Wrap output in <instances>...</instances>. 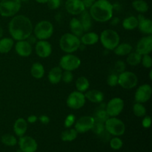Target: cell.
<instances>
[{
    "instance_id": "cell-1",
    "label": "cell",
    "mask_w": 152,
    "mask_h": 152,
    "mask_svg": "<svg viewBox=\"0 0 152 152\" xmlns=\"http://www.w3.org/2000/svg\"><path fill=\"white\" fill-rule=\"evenodd\" d=\"M9 32L13 39L25 40L33 32V25L31 20L23 15L16 16L9 24Z\"/></svg>"
},
{
    "instance_id": "cell-2",
    "label": "cell",
    "mask_w": 152,
    "mask_h": 152,
    "mask_svg": "<svg viewBox=\"0 0 152 152\" xmlns=\"http://www.w3.org/2000/svg\"><path fill=\"white\" fill-rule=\"evenodd\" d=\"M113 10L114 6L108 0H97L90 7L89 13L96 22H105L112 18Z\"/></svg>"
},
{
    "instance_id": "cell-3",
    "label": "cell",
    "mask_w": 152,
    "mask_h": 152,
    "mask_svg": "<svg viewBox=\"0 0 152 152\" xmlns=\"http://www.w3.org/2000/svg\"><path fill=\"white\" fill-rule=\"evenodd\" d=\"M81 42L78 37L73 34H65L59 40V46L64 52L72 53L80 48Z\"/></svg>"
},
{
    "instance_id": "cell-4",
    "label": "cell",
    "mask_w": 152,
    "mask_h": 152,
    "mask_svg": "<svg viewBox=\"0 0 152 152\" xmlns=\"http://www.w3.org/2000/svg\"><path fill=\"white\" fill-rule=\"evenodd\" d=\"M100 41L103 47L107 50H114L120 44V36L117 31L107 29L102 31L101 34Z\"/></svg>"
},
{
    "instance_id": "cell-5",
    "label": "cell",
    "mask_w": 152,
    "mask_h": 152,
    "mask_svg": "<svg viewBox=\"0 0 152 152\" xmlns=\"http://www.w3.org/2000/svg\"><path fill=\"white\" fill-rule=\"evenodd\" d=\"M105 129L111 135L120 137L124 134L126 126L120 119L116 117H109L105 123Z\"/></svg>"
},
{
    "instance_id": "cell-6",
    "label": "cell",
    "mask_w": 152,
    "mask_h": 152,
    "mask_svg": "<svg viewBox=\"0 0 152 152\" xmlns=\"http://www.w3.org/2000/svg\"><path fill=\"white\" fill-rule=\"evenodd\" d=\"M0 15L4 17L14 16L21 8L20 0H1Z\"/></svg>"
},
{
    "instance_id": "cell-7",
    "label": "cell",
    "mask_w": 152,
    "mask_h": 152,
    "mask_svg": "<svg viewBox=\"0 0 152 152\" xmlns=\"http://www.w3.org/2000/svg\"><path fill=\"white\" fill-rule=\"evenodd\" d=\"M53 33V26L49 21L43 20L37 24L34 28V34L37 39L45 40L50 38Z\"/></svg>"
},
{
    "instance_id": "cell-8",
    "label": "cell",
    "mask_w": 152,
    "mask_h": 152,
    "mask_svg": "<svg viewBox=\"0 0 152 152\" xmlns=\"http://www.w3.org/2000/svg\"><path fill=\"white\" fill-rule=\"evenodd\" d=\"M137 83V77L133 72L123 71L118 76V84L125 89H132L136 87Z\"/></svg>"
},
{
    "instance_id": "cell-9",
    "label": "cell",
    "mask_w": 152,
    "mask_h": 152,
    "mask_svg": "<svg viewBox=\"0 0 152 152\" xmlns=\"http://www.w3.org/2000/svg\"><path fill=\"white\" fill-rule=\"evenodd\" d=\"M80 65H81V61L80 58L71 53L63 56L59 61L60 68L65 71H73L77 69Z\"/></svg>"
},
{
    "instance_id": "cell-10",
    "label": "cell",
    "mask_w": 152,
    "mask_h": 152,
    "mask_svg": "<svg viewBox=\"0 0 152 152\" xmlns=\"http://www.w3.org/2000/svg\"><path fill=\"white\" fill-rule=\"evenodd\" d=\"M67 105L71 109H80L84 106L86 103V96L83 92L73 91L68 96L66 101Z\"/></svg>"
},
{
    "instance_id": "cell-11",
    "label": "cell",
    "mask_w": 152,
    "mask_h": 152,
    "mask_svg": "<svg viewBox=\"0 0 152 152\" xmlns=\"http://www.w3.org/2000/svg\"><path fill=\"white\" fill-rule=\"evenodd\" d=\"M124 108V101L120 97L111 99L105 106V110L108 116L111 117H117L121 114Z\"/></svg>"
},
{
    "instance_id": "cell-12",
    "label": "cell",
    "mask_w": 152,
    "mask_h": 152,
    "mask_svg": "<svg viewBox=\"0 0 152 152\" xmlns=\"http://www.w3.org/2000/svg\"><path fill=\"white\" fill-rule=\"evenodd\" d=\"M95 120L91 116H83L80 117L75 123V129L78 133H86L91 130Z\"/></svg>"
},
{
    "instance_id": "cell-13",
    "label": "cell",
    "mask_w": 152,
    "mask_h": 152,
    "mask_svg": "<svg viewBox=\"0 0 152 152\" xmlns=\"http://www.w3.org/2000/svg\"><path fill=\"white\" fill-rule=\"evenodd\" d=\"M19 145L22 152H36L38 148L37 141L29 136L20 137Z\"/></svg>"
},
{
    "instance_id": "cell-14",
    "label": "cell",
    "mask_w": 152,
    "mask_h": 152,
    "mask_svg": "<svg viewBox=\"0 0 152 152\" xmlns=\"http://www.w3.org/2000/svg\"><path fill=\"white\" fill-rule=\"evenodd\" d=\"M152 94V89L150 85L144 84L140 86L135 93V100L137 102L144 103L148 102Z\"/></svg>"
},
{
    "instance_id": "cell-15",
    "label": "cell",
    "mask_w": 152,
    "mask_h": 152,
    "mask_svg": "<svg viewBox=\"0 0 152 152\" xmlns=\"http://www.w3.org/2000/svg\"><path fill=\"white\" fill-rule=\"evenodd\" d=\"M152 50V37L151 35L144 37L138 42L137 45L136 51L142 56L149 54Z\"/></svg>"
},
{
    "instance_id": "cell-16",
    "label": "cell",
    "mask_w": 152,
    "mask_h": 152,
    "mask_svg": "<svg viewBox=\"0 0 152 152\" xmlns=\"http://www.w3.org/2000/svg\"><path fill=\"white\" fill-rule=\"evenodd\" d=\"M65 9L71 14L80 15L86 10V7L81 0H67Z\"/></svg>"
},
{
    "instance_id": "cell-17",
    "label": "cell",
    "mask_w": 152,
    "mask_h": 152,
    "mask_svg": "<svg viewBox=\"0 0 152 152\" xmlns=\"http://www.w3.org/2000/svg\"><path fill=\"white\" fill-rule=\"evenodd\" d=\"M36 53L39 57L47 58L51 54V45L45 40H39L37 42L35 47Z\"/></svg>"
},
{
    "instance_id": "cell-18",
    "label": "cell",
    "mask_w": 152,
    "mask_h": 152,
    "mask_svg": "<svg viewBox=\"0 0 152 152\" xmlns=\"http://www.w3.org/2000/svg\"><path fill=\"white\" fill-rule=\"evenodd\" d=\"M15 49H16V53L19 56H24V57L30 56L32 53V45L25 40L18 41L15 45Z\"/></svg>"
},
{
    "instance_id": "cell-19",
    "label": "cell",
    "mask_w": 152,
    "mask_h": 152,
    "mask_svg": "<svg viewBox=\"0 0 152 152\" xmlns=\"http://www.w3.org/2000/svg\"><path fill=\"white\" fill-rule=\"evenodd\" d=\"M139 30L145 34L151 35L152 34V22L151 19H146L142 14H139L137 17Z\"/></svg>"
},
{
    "instance_id": "cell-20",
    "label": "cell",
    "mask_w": 152,
    "mask_h": 152,
    "mask_svg": "<svg viewBox=\"0 0 152 152\" xmlns=\"http://www.w3.org/2000/svg\"><path fill=\"white\" fill-rule=\"evenodd\" d=\"M86 99H88L90 102L94 103H100L104 99V94L99 90H90L86 91L85 94Z\"/></svg>"
},
{
    "instance_id": "cell-21",
    "label": "cell",
    "mask_w": 152,
    "mask_h": 152,
    "mask_svg": "<svg viewBox=\"0 0 152 152\" xmlns=\"http://www.w3.org/2000/svg\"><path fill=\"white\" fill-rule=\"evenodd\" d=\"M27 130H28V123L26 120L23 118L17 119L13 125L14 133L20 137L25 135Z\"/></svg>"
},
{
    "instance_id": "cell-22",
    "label": "cell",
    "mask_w": 152,
    "mask_h": 152,
    "mask_svg": "<svg viewBox=\"0 0 152 152\" xmlns=\"http://www.w3.org/2000/svg\"><path fill=\"white\" fill-rule=\"evenodd\" d=\"M62 69L60 67H54L48 74V80L51 84H58L62 80Z\"/></svg>"
},
{
    "instance_id": "cell-23",
    "label": "cell",
    "mask_w": 152,
    "mask_h": 152,
    "mask_svg": "<svg viewBox=\"0 0 152 152\" xmlns=\"http://www.w3.org/2000/svg\"><path fill=\"white\" fill-rule=\"evenodd\" d=\"M99 41V36L95 32H88L83 34L81 37V42L84 45H92L96 44Z\"/></svg>"
},
{
    "instance_id": "cell-24",
    "label": "cell",
    "mask_w": 152,
    "mask_h": 152,
    "mask_svg": "<svg viewBox=\"0 0 152 152\" xmlns=\"http://www.w3.org/2000/svg\"><path fill=\"white\" fill-rule=\"evenodd\" d=\"M81 14V16L80 18V21L83 25L84 32H88L92 28V18L89 12L86 11V10L83 12Z\"/></svg>"
},
{
    "instance_id": "cell-25",
    "label": "cell",
    "mask_w": 152,
    "mask_h": 152,
    "mask_svg": "<svg viewBox=\"0 0 152 152\" xmlns=\"http://www.w3.org/2000/svg\"><path fill=\"white\" fill-rule=\"evenodd\" d=\"M70 28H71L72 34L78 37L83 36V33H84L83 25H82L80 19H77V18H73L71 19L70 22Z\"/></svg>"
},
{
    "instance_id": "cell-26",
    "label": "cell",
    "mask_w": 152,
    "mask_h": 152,
    "mask_svg": "<svg viewBox=\"0 0 152 152\" xmlns=\"http://www.w3.org/2000/svg\"><path fill=\"white\" fill-rule=\"evenodd\" d=\"M31 74L32 77L36 79L42 78L45 74L44 66L39 62H36L33 64L31 69Z\"/></svg>"
},
{
    "instance_id": "cell-27",
    "label": "cell",
    "mask_w": 152,
    "mask_h": 152,
    "mask_svg": "<svg viewBox=\"0 0 152 152\" xmlns=\"http://www.w3.org/2000/svg\"><path fill=\"white\" fill-rule=\"evenodd\" d=\"M13 40L10 38H3L0 39V53H7L10 51L13 48Z\"/></svg>"
},
{
    "instance_id": "cell-28",
    "label": "cell",
    "mask_w": 152,
    "mask_h": 152,
    "mask_svg": "<svg viewBox=\"0 0 152 152\" xmlns=\"http://www.w3.org/2000/svg\"><path fill=\"white\" fill-rule=\"evenodd\" d=\"M114 50V53L118 56H126L132 52V46L129 43H123V44L118 45Z\"/></svg>"
},
{
    "instance_id": "cell-29",
    "label": "cell",
    "mask_w": 152,
    "mask_h": 152,
    "mask_svg": "<svg viewBox=\"0 0 152 152\" xmlns=\"http://www.w3.org/2000/svg\"><path fill=\"white\" fill-rule=\"evenodd\" d=\"M77 135L78 132L76 131L75 129H67L62 133L61 139L64 142H71L77 137Z\"/></svg>"
},
{
    "instance_id": "cell-30",
    "label": "cell",
    "mask_w": 152,
    "mask_h": 152,
    "mask_svg": "<svg viewBox=\"0 0 152 152\" xmlns=\"http://www.w3.org/2000/svg\"><path fill=\"white\" fill-rule=\"evenodd\" d=\"M123 26L126 30L132 31L135 29L138 26V20L137 18L134 16H129L126 18L123 22Z\"/></svg>"
},
{
    "instance_id": "cell-31",
    "label": "cell",
    "mask_w": 152,
    "mask_h": 152,
    "mask_svg": "<svg viewBox=\"0 0 152 152\" xmlns=\"http://www.w3.org/2000/svg\"><path fill=\"white\" fill-rule=\"evenodd\" d=\"M90 86L88 80L86 77H80L76 81V87L78 91L85 92Z\"/></svg>"
},
{
    "instance_id": "cell-32",
    "label": "cell",
    "mask_w": 152,
    "mask_h": 152,
    "mask_svg": "<svg viewBox=\"0 0 152 152\" xmlns=\"http://www.w3.org/2000/svg\"><path fill=\"white\" fill-rule=\"evenodd\" d=\"M94 119L95 122H99V123H105V121L109 118L108 113H107L105 108H99V110L95 112L94 117H93Z\"/></svg>"
},
{
    "instance_id": "cell-33",
    "label": "cell",
    "mask_w": 152,
    "mask_h": 152,
    "mask_svg": "<svg viewBox=\"0 0 152 152\" xmlns=\"http://www.w3.org/2000/svg\"><path fill=\"white\" fill-rule=\"evenodd\" d=\"M132 6L137 11L142 13L148 11L149 8L148 3L144 0H135L132 2Z\"/></svg>"
},
{
    "instance_id": "cell-34",
    "label": "cell",
    "mask_w": 152,
    "mask_h": 152,
    "mask_svg": "<svg viewBox=\"0 0 152 152\" xmlns=\"http://www.w3.org/2000/svg\"><path fill=\"white\" fill-rule=\"evenodd\" d=\"M129 56L127 57V62L129 65H132V66H136L139 65L141 62L142 59V55L140 54L137 52H131L129 53Z\"/></svg>"
},
{
    "instance_id": "cell-35",
    "label": "cell",
    "mask_w": 152,
    "mask_h": 152,
    "mask_svg": "<svg viewBox=\"0 0 152 152\" xmlns=\"http://www.w3.org/2000/svg\"><path fill=\"white\" fill-rule=\"evenodd\" d=\"M1 141L4 145L7 146H14L17 143L16 138L13 135L10 134H6L3 135L1 138Z\"/></svg>"
},
{
    "instance_id": "cell-36",
    "label": "cell",
    "mask_w": 152,
    "mask_h": 152,
    "mask_svg": "<svg viewBox=\"0 0 152 152\" xmlns=\"http://www.w3.org/2000/svg\"><path fill=\"white\" fill-rule=\"evenodd\" d=\"M133 112L135 116L138 117H142L146 114V108L142 103L137 102L133 106Z\"/></svg>"
},
{
    "instance_id": "cell-37",
    "label": "cell",
    "mask_w": 152,
    "mask_h": 152,
    "mask_svg": "<svg viewBox=\"0 0 152 152\" xmlns=\"http://www.w3.org/2000/svg\"><path fill=\"white\" fill-rule=\"evenodd\" d=\"M123 142L120 138L115 137L110 140V145L111 148L114 150H119L123 147Z\"/></svg>"
},
{
    "instance_id": "cell-38",
    "label": "cell",
    "mask_w": 152,
    "mask_h": 152,
    "mask_svg": "<svg viewBox=\"0 0 152 152\" xmlns=\"http://www.w3.org/2000/svg\"><path fill=\"white\" fill-rule=\"evenodd\" d=\"M91 130L94 132L96 134L99 135L105 130V123H99V122H95L94 124L93 127H92Z\"/></svg>"
},
{
    "instance_id": "cell-39",
    "label": "cell",
    "mask_w": 152,
    "mask_h": 152,
    "mask_svg": "<svg viewBox=\"0 0 152 152\" xmlns=\"http://www.w3.org/2000/svg\"><path fill=\"white\" fill-rule=\"evenodd\" d=\"M107 83L111 87H114L118 84V76L115 74H110L107 79Z\"/></svg>"
},
{
    "instance_id": "cell-40",
    "label": "cell",
    "mask_w": 152,
    "mask_h": 152,
    "mask_svg": "<svg viewBox=\"0 0 152 152\" xmlns=\"http://www.w3.org/2000/svg\"><path fill=\"white\" fill-rule=\"evenodd\" d=\"M73 79H74V76H73L71 71H65L64 72H62V80L65 83H67V84L71 83L73 81Z\"/></svg>"
},
{
    "instance_id": "cell-41",
    "label": "cell",
    "mask_w": 152,
    "mask_h": 152,
    "mask_svg": "<svg viewBox=\"0 0 152 152\" xmlns=\"http://www.w3.org/2000/svg\"><path fill=\"white\" fill-rule=\"evenodd\" d=\"M142 65L146 68H150L152 66V59L151 56L149 54H145L142 56V59H141Z\"/></svg>"
},
{
    "instance_id": "cell-42",
    "label": "cell",
    "mask_w": 152,
    "mask_h": 152,
    "mask_svg": "<svg viewBox=\"0 0 152 152\" xmlns=\"http://www.w3.org/2000/svg\"><path fill=\"white\" fill-rule=\"evenodd\" d=\"M75 120H76V117L74 114H68L65 120V123H64L65 127L66 128V129H69V128H71V126L74 125V122H75Z\"/></svg>"
},
{
    "instance_id": "cell-43",
    "label": "cell",
    "mask_w": 152,
    "mask_h": 152,
    "mask_svg": "<svg viewBox=\"0 0 152 152\" xmlns=\"http://www.w3.org/2000/svg\"><path fill=\"white\" fill-rule=\"evenodd\" d=\"M126 67V64H125V62H123V61L118 60L116 62L115 65H114V70H115L117 73L121 74L123 71H125Z\"/></svg>"
},
{
    "instance_id": "cell-44",
    "label": "cell",
    "mask_w": 152,
    "mask_h": 152,
    "mask_svg": "<svg viewBox=\"0 0 152 152\" xmlns=\"http://www.w3.org/2000/svg\"><path fill=\"white\" fill-rule=\"evenodd\" d=\"M47 4L50 10H56L60 6L61 0H48Z\"/></svg>"
},
{
    "instance_id": "cell-45",
    "label": "cell",
    "mask_w": 152,
    "mask_h": 152,
    "mask_svg": "<svg viewBox=\"0 0 152 152\" xmlns=\"http://www.w3.org/2000/svg\"><path fill=\"white\" fill-rule=\"evenodd\" d=\"M151 119L150 116H145L144 119L142 120V125L145 129H148L151 126Z\"/></svg>"
},
{
    "instance_id": "cell-46",
    "label": "cell",
    "mask_w": 152,
    "mask_h": 152,
    "mask_svg": "<svg viewBox=\"0 0 152 152\" xmlns=\"http://www.w3.org/2000/svg\"><path fill=\"white\" fill-rule=\"evenodd\" d=\"M86 8H90L96 0H81Z\"/></svg>"
},
{
    "instance_id": "cell-47",
    "label": "cell",
    "mask_w": 152,
    "mask_h": 152,
    "mask_svg": "<svg viewBox=\"0 0 152 152\" xmlns=\"http://www.w3.org/2000/svg\"><path fill=\"white\" fill-rule=\"evenodd\" d=\"M39 120L44 125H47L50 123V118L47 115H41L39 117Z\"/></svg>"
},
{
    "instance_id": "cell-48",
    "label": "cell",
    "mask_w": 152,
    "mask_h": 152,
    "mask_svg": "<svg viewBox=\"0 0 152 152\" xmlns=\"http://www.w3.org/2000/svg\"><path fill=\"white\" fill-rule=\"evenodd\" d=\"M38 120V117L36 115H31L28 117V122L29 123H34L37 121Z\"/></svg>"
},
{
    "instance_id": "cell-49",
    "label": "cell",
    "mask_w": 152,
    "mask_h": 152,
    "mask_svg": "<svg viewBox=\"0 0 152 152\" xmlns=\"http://www.w3.org/2000/svg\"><path fill=\"white\" fill-rule=\"evenodd\" d=\"M119 22H120V19L119 18H114V19L111 20V25H118Z\"/></svg>"
},
{
    "instance_id": "cell-50",
    "label": "cell",
    "mask_w": 152,
    "mask_h": 152,
    "mask_svg": "<svg viewBox=\"0 0 152 152\" xmlns=\"http://www.w3.org/2000/svg\"><path fill=\"white\" fill-rule=\"evenodd\" d=\"M28 39H30L29 41H28V42L30 43V44H31V43H36V42H37V39L36 38V37H31V35L30 36V37H28Z\"/></svg>"
},
{
    "instance_id": "cell-51",
    "label": "cell",
    "mask_w": 152,
    "mask_h": 152,
    "mask_svg": "<svg viewBox=\"0 0 152 152\" xmlns=\"http://www.w3.org/2000/svg\"><path fill=\"white\" fill-rule=\"evenodd\" d=\"M36 1H37L38 3H41V4H45V3H47L48 0H35Z\"/></svg>"
},
{
    "instance_id": "cell-52",
    "label": "cell",
    "mask_w": 152,
    "mask_h": 152,
    "mask_svg": "<svg viewBox=\"0 0 152 152\" xmlns=\"http://www.w3.org/2000/svg\"><path fill=\"white\" fill-rule=\"evenodd\" d=\"M2 36H3V30L2 28H1V27L0 26V39L2 37Z\"/></svg>"
},
{
    "instance_id": "cell-53",
    "label": "cell",
    "mask_w": 152,
    "mask_h": 152,
    "mask_svg": "<svg viewBox=\"0 0 152 152\" xmlns=\"http://www.w3.org/2000/svg\"><path fill=\"white\" fill-rule=\"evenodd\" d=\"M152 71H150V74H149V77H150V79H151V80H152Z\"/></svg>"
},
{
    "instance_id": "cell-54",
    "label": "cell",
    "mask_w": 152,
    "mask_h": 152,
    "mask_svg": "<svg viewBox=\"0 0 152 152\" xmlns=\"http://www.w3.org/2000/svg\"><path fill=\"white\" fill-rule=\"evenodd\" d=\"M21 1H29V0H20Z\"/></svg>"
},
{
    "instance_id": "cell-55",
    "label": "cell",
    "mask_w": 152,
    "mask_h": 152,
    "mask_svg": "<svg viewBox=\"0 0 152 152\" xmlns=\"http://www.w3.org/2000/svg\"><path fill=\"white\" fill-rule=\"evenodd\" d=\"M0 1H1V0H0Z\"/></svg>"
}]
</instances>
